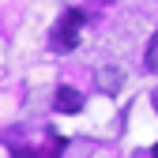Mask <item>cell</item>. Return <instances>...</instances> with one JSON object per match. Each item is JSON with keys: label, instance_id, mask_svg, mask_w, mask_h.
<instances>
[{"label": "cell", "instance_id": "cell-3", "mask_svg": "<svg viewBox=\"0 0 158 158\" xmlns=\"http://www.w3.org/2000/svg\"><path fill=\"white\" fill-rule=\"evenodd\" d=\"M60 147H64L60 135H56L53 147H45V151H38V147H23V143H11V158H56V154H60Z\"/></svg>", "mask_w": 158, "mask_h": 158}, {"label": "cell", "instance_id": "cell-4", "mask_svg": "<svg viewBox=\"0 0 158 158\" xmlns=\"http://www.w3.org/2000/svg\"><path fill=\"white\" fill-rule=\"evenodd\" d=\"M94 79H98V90H102V94H117L121 83H124V79H121V68H102Z\"/></svg>", "mask_w": 158, "mask_h": 158}, {"label": "cell", "instance_id": "cell-6", "mask_svg": "<svg viewBox=\"0 0 158 158\" xmlns=\"http://www.w3.org/2000/svg\"><path fill=\"white\" fill-rule=\"evenodd\" d=\"M151 102H154V109H158V87H154V94H151Z\"/></svg>", "mask_w": 158, "mask_h": 158}, {"label": "cell", "instance_id": "cell-1", "mask_svg": "<svg viewBox=\"0 0 158 158\" xmlns=\"http://www.w3.org/2000/svg\"><path fill=\"white\" fill-rule=\"evenodd\" d=\"M83 11H64L60 19L53 23V30H49V49L53 53H72L75 45H79V27H83Z\"/></svg>", "mask_w": 158, "mask_h": 158}, {"label": "cell", "instance_id": "cell-2", "mask_svg": "<svg viewBox=\"0 0 158 158\" xmlns=\"http://www.w3.org/2000/svg\"><path fill=\"white\" fill-rule=\"evenodd\" d=\"M53 106H56V113H79L83 109V94H79L75 87H56Z\"/></svg>", "mask_w": 158, "mask_h": 158}, {"label": "cell", "instance_id": "cell-5", "mask_svg": "<svg viewBox=\"0 0 158 158\" xmlns=\"http://www.w3.org/2000/svg\"><path fill=\"white\" fill-rule=\"evenodd\" d=\"M143 64H147V72H154V75H158V30H154V38L147 42V53H143Z\"/></svg>", "mask_w": 158, "mask_h": 158}, {"label": "cell", "instance_id": "cell-7", "mask_svg": "<svg viewBox=\"0 0 158 158\" xmlns=\"http://www.w3.org/2000/svg\"><path fill=\"white\" fill-rule=\"evenodd\" d=\"M151 154H154V158H158V143H154V147H151Z\"/></svg>", "mask_w": 158, "mask_h": 158}]
</instances>
